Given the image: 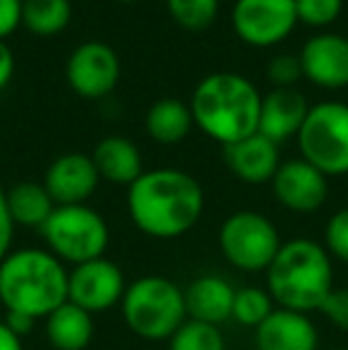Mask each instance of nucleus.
I'll return each instance as SVG.
<instances>
[{
  "label": "nucleus",
  "instance_id": "nucleus-21",
  "mask_svg": "<svg viewBox=\"0 0 348 350\" xmlns=\"http://www.w3.org/2000/svg\"><path fill=\"white\" fill-rule=\"evenodd\" d=\"M193 129V115L186 103L176 98H163L155 100L146 112V131L155 143L174 146L184 141Z\"/></svg>",
  "mask_w": 348,
  "mask_h": 350
},
{
  "label": "nucleus",
  "instance_id": "nucleus-13",
  "mask_svg": "<svg viewBox=\"0 0 348 350\" xmlns=\"http://www.w3.org/2000/svg\"><path fill=\"white\" fill-rule=\"evenodd\" d=\"M98 170L91 155L84 152H65L55 157L43 176L48 196L55 205H86V200L98 189Z\"/></svg>",
  "mask_w": 348,
  "mask_h": 350
},
{
  "label": "nucleus",
  "instance_id": "nucleus-24",
  "mask_svg": "<svg viewBox=\"0 0 348 350\" xmlns=\"http://www.w3.org/2000/svg\"><path fill=\"white\" fill-rule=\"evenodd\" d=\"M274 310V300L267 291L258 288V286H243V288L234 291V303H232V317L243 327L258 329L269 312Z\"/></svg>",
  "mask_w": 348,
  "mask_h": 350
},
{
  "label": "nucleus",
  "instance_id": "nucleus-5",
  "mask_svg": "<svg viewBox=\"0 0 348 350\" xmlns=\"http://www.w3.org/2000/svg\"><path fill=\"white\" fill-rule=\"evenodd\" d=\"M120 305L124 324L146 341H170L189 319L184 291L160 274L141 277L126 286Z\"/></svg>",
  "mask_w": 348,
  "mask_h": 350
},
{
  "label": "nucleus",
  "instance_id": "nucleus-15",
  "mask_svg": "<svg viewBox=\"0 0 348 350\" xmlns=\"http://www.w3.org/2000/svg\"><path fill=\"white\" fill-rule=\"evenodd\" d=\"M306 96L296 88H274L260 100V120H258V134L272 143H282L293 139L301 131L303 122L308 117Z\"/></svg>",
  "mask_w": 348,
  "mask_h": 350
},
{
  "label": "nucleus",
  "instance_id": "nucleus-22",
  "mask_svg": "<svg viewBox=\"0 0 348 350\" xmlns=\"http://www.w3.org/2000/svg\"><path fill=\"white\" fill-rule=\"evenodd\" d=\"M5 200H8V212L12 217L14 226H31V229H41L57 208L53 198L48 196L46 186L36 184V181H22L14 184L12 189L5 191Z\"/></svg>",
  "mask_w": 348,
  "mask_h": 350
},
{
  "label": "nucleus",
  "instance_id": "nucleus-12",
  "mask_svg": "<svg viewBox=\"0 0 348 350\" xmlns=\"http://www.w3.org/2000/svg\"><path fill=\"white\" fill-rule=\"evenodd\" d=\"M269 184H272L274 198L279 200V205L298 212V215H310V212L320 210L330 196L327 176L303 157L282 162Z\"/></svg>",
  "mask_w": 348,
  "mask_h": 350
},
{
  "label": "nucleus",
  "instance_id": "nucleus-4",
  "mask_svg": "<svg viewBox=\"0 0 348 350\" xmlns=\"http://www.w3.org/2000/svg\"><path fill=\"white\" fill-rule=\"evenodd\" d=\"M265 272L272 300H277L279 308L303 314L320 310L327 295L334 291L330 253L325 245L310 239H291L282 243Z\"/></svg>",
  "mask_w": 348,
  "mask_h": 350
},
{
  "label": "nucleus",
  "instance_id": "nucleus-14",
  "mask_svg": "<svg viewBox=\"0 0 348 350\" xmlns=\"http://www.w3.org/2000/svg\"><path fill=\"white\" fill-rule=\"evenodd\" d=\"M303 77L320 88L348 86V38L339 33H315L303 43Z\"/></svg>",
  "mask_w": 348,
  "mask_h": 350
},
{
  "label": "nucleus",
  "instance_id": "nucleus-37",
  "mask_svg": "<svg viewBox=\"0 0 348 350\" xmlns=\"http://www.w3.org/2000/svg\"><path fill=\"white\" fill-rule=\"evenodd\" d=\"M334 350H348V348H334Z\"/></svg>",
  "mask_w": 348,
  "mask_h": 350
},
{
  "label": "nucleus",
  "instance_id": "nucleus-7",
  "mask_svg": "<svg viewBox=\"0 0 348 350\" xmlns=\"http://www.w3.org/2000/svg\"><path fill=\"white\" fill-rule=\"evenodd\" d=\"M296 141L303 160L327 179L348 174V105L339 100L310 105Z\"/></svg>",
  "mask_w": 348,
  "mask_h": 350
},
{
  "label": "nucleus",
  "instance_id": "nucleus-1",
  "mask_svg": "<svg viewBox=\"0 0 348 350\" xmlns=\"http://www.w3.org/2000/svg\"><path fill=\"white\" fill-rule=\"evenodd\" d=\"M205 208L200 184L172 167L144 172L126 191V212L150 239L170 241L189 234Z\"/></svg>",
  "mask_w": 348,
  "mask_h": 350
},
{
  "label": "nucleus",
  "instance_id": "nucleus-30",
  "mask_svg": "<svg viewBox=\"0 0 348 350\" xmlns=\"http://www.w3.org/2000/svg\"><path fill=\"white\" fill-rule=\"evenodd\" d=\"M320 312L334 324L336 329L348 334V288H334L322 303Z\"/></svg>",
  "mask_w": 348,
  "mask_h": 350
},
{
  "label": "nucleus",
  "instance_id": "nucleus-33",
  "mask_svg": "<svg viewBox=\"0 0 348 350\" xmlns=\"http://www.w3.org/2000/svg\"><path fill=\"white\" fill-rule=\"evenodd\" d=\"M5 324H8L10 329H12L14 334H17L19 338L27 336V334H31L34 324H36V319L29 317V314H22V312H8L3 319Z\"/></svg>",
  "mask_w": 348,
  "mask_h": 350
},
{
  "label": "nucleus",
  "instance_id": "nucleus-34",
  "mask_svg": "<svg viewBox=\"0 0 348 350\" xmlns=\"http://www.w3.org/2000/svg\"><path fill=\"white\" fill-rule=\"evenodd\" d=\"M14 74V55L5 41H0V91L10 83Z\"/></svg>",
  "mask_w": 348,
  "mask_h": 350
},
{
  "label": "nucleus",
  "instance_id": "nucleus-35",
  "mask_svg": "<svg viewBox=\"0 0 348 350\" xmlns=\"http://www.w3.org/2000/svg\"><path fill=\"white\" fill-rule=\"evenodd\" d=\"M0 350H24L22 338L0 319Z\"/></svg>",
  "mask_w": 348,
  "mask_h": 350
},
{
  "label": "nucleus",
  "instance_id": "nucleus-11",
  "mask_svg": "<svg viewBox=\"0 0 348 350\" xmlns=\"http://www.w3.org/2000/svg\"><path fill=\"white\" fill-rule=\"evenodd\" d=\"M124 291V274L107 258L75 265V269L67 274V300L91 314L107 312L117 303H122Z\"/></svg>",
  "mask_w": 348,
  "mask_h": 350
},
{
  "label": "nucleus",
  "instance_id": "nucleus-27",
  "mask_svg": "<svg viewBox=\"0 0 348 350\" xmlns=\"http://www.w3.org/2000/svg\"><path fill=\"white\" fill-rule=\"evenodd\" d=\"M296 3V17L308 27H330L339 19L344 10V0H293Z\"/></svg>",
  "mask_w": 348,
  "mask_h": 350
},
{
  "label": "nucleus",
  "instance_id": "nucleus-28",
  "mask_svg": "<svg viewBox=\"0 0 348 350\" xmlns=\"http://www.w3.org/2000/svg\"><path fill=\"white\" fill-rule=\"evenodd\" d=\"M325 250L348 265V208L336 210L325 226Z\"/></svg>",
  "mask_w": 348,
  "mask_h": 350
},
{
  "label": "nucleus",
  "instance_id": "nucleus-6",
  "mask_svg": "<svg viewBox=\"0 0 348 350\" xmlns=\"http://www.w3.org/2000/svg\"><path fill=\"white\" fill-rule=\"evenodd\" d=\"M43 241L57 260L81 265L103 258L110 243V229L101 212L88 205H57L41 226Z\"/></svg>",
  "mask_w": 348,
  "mask_h": 350
},
{
  "label": "nucleus",
  "instance_id": "nucleus-26",
  "mask_svg": "<svg viewBox=\"0 0 348 350\" xmlns=\"http://www.w3.org/2000/svg\"><path fill=\"white\" fill-rule=\"evenodd\" d=\"M170 350H224V336L215 324L186 319L170 338Z\"/></svg>",
  "mask_w": 348,
  "mask_h": 350
},
{
  "label": "nucleus",
  "instance_id": "nucleus-3",
  "mask_svg": "<svg viewBox=\"0 0 348 350\" xmlns=\"http://www.w3.org/2000/svg\"><path fill=\"white\" fill-rule=\"evenodd\" d=\"M67 269L51 250L22 248L0 262V303L8 312L48 317L67 303Z\"/></svg>",
  "mask_w": 348,
  "mask_h": 350
},
{
  "label": "nucleus",
  "instance_id": "nucleus-19",
  "mask_svg": "<svg viewBox=\"0 0 348 350\" xmlns=\"http://www.w3.org/2000/svg\"><path fill=\"white\" fill-rule=\"evenodd\" d=\"M91 160L101 179L126 186V189L144 174V160H141L139 148L124 136H105L103 141H98L91 152Z\"/></svg>",
  "mask_w": 348,
  "mask_h": 350
},
{
  "label": "nucleus",
  "instance_id": "nucleus-25",
  "mask_svg": "<svg viewBox=\"0 0 348 350\" xmlns=\"http://www.w3.org/2000/svg\"><path fill=\"white\" fill-rule=\"evenodd\" d=\"M170 17L186 31H205L219 12V0H165Z\"/></svg>",
  "mask_w": 348,
  "mask_h": 350
},
{
  "label": "nucleus",
  "instance_id": "nucleus-36",
  "mask_svg": "<svg viewBox=\"0 0 348 350\" xmlns=\"http://www.w3.org/2000/svg\"><path fill=\"white\" fill-rule=\"evenodd\" d=\"M117 3H122V5H131V3H136V0H117Z\"/></svg>",
  "mask_w": 348,
  "mask_h": 350
},
{
  "label": "nucleus",
  "instance_id": "nucleus-10",
  "mask_svg": "<svg viewBox=\"0 0 348 350\" xmlns=\"http://www.w3.org/2000/svg\"><path fill=\"white\" fill-rule=\"evenodd\" d=\"M70 88L88 100H101L117 88L122 62L115 48L103 41H86L72 51L65 70Z\"/></svg>",
  "mask_w": 348,
  "mask_h": 350
},
{
  "label": "nucleus",
  "instance_id": "nucleus-32",
  "mask_svg": "<svg viewBox=\"0 0 348 350\" xmlns=\"http://www.w3.org/2000/svg\"><path fill=\"white\" fill-rule=\"evenodd\" d=\"M14 234V221L8 212V200H5V189L0 186V262L8 258L10 243H12Z\"/></svg>",
  "mask_w": 348,
  "mask_h": 350
},
{
  "label": "nucleus",
  "instance_id": "nucleus-23",
  "mask_svg": "<svg viewBox=\"0 0 348 350\" xmlns=\"http://www.w3.org/2000/svg\"><path fill=\"white\" fill-rule=\"evenodd\" d=\"M72 22L70 0H22V24L29 33L53 38Z\"/></svg>",
  "mask_w": 348,
  "mask_h": 350
},
{
  "label": "nucleus",
  "instance_id": "nucleus-20",
  "mask_svg": "<svg viewBox=\"0 0 348 350\" xmlns=\"http://www.w3.org/2000/svg\"><path fill=\"white\" fill-rule=\"evenodd\" d=\"M46 336L55 350H84L93 341V314L67 300L46 317Z\"/></svg>",
  "mask_w": 348,
  "mask_h": 350
},
{
  "label": "nucleus",
  "instance_id": "nucleus-31",
  "mask_svg": "<svg viewBox=\"0 0 348 350\" xmlns=\"http://www.w3.org/2000/svg\"><path fill=\"white\" fill-rule=\"evenodd\" d=\"M22 24V0H0V41L17 31Z\"/></svg>",
  "mask_w": 348,
  "mask_h": 350
},
{
  "label": "nucleus",
  "instance_id": "nucleus-18",
  "mask_svg": "<svg viewBox=\"0 0 348 350\" xmlns=\"http://www.w3.org/2000/svg\"><path fill=\"white\" fill-rule=\"evenodd\" d=\"M186 317L205 324H222L232 317L234 288L217 274H203L193 279L184 291Z\"/></svg>",
  "mask_w": 348,
  "mask_h": 350
},
{
  "label": "nucleus",
  "instance_id": "nucleus-2",
  "mask_svg": "<svg viewBox=\"0 0 348 350\" xmlns=\"http://www.w3.org/2000/svg\"><path fill=\"white\" fill-rule=\"evenodd\" d=\"M260 100L263 96L246 77L215 72L196 86L189 107L193 124L224 148L258 134Z\"/></svg>",
  "mask_w": 348,
  "mask_h": 350
},
{
  "label": "nucleus",
  "instance_id": "nucleus-8",
  "mask_svg": "<svg viewBox=\"0 0 348 350\" xmlns=\"http://www.w3.org/2000/svg\"><path fill=\"white\" fill-rule=\"evenodd\" d=\"M217 241L224 260L241 272H265L282 248L277 226L256 210L229 215L219 226Z\"/></svg>",
  "mask_w": 348,
  "mask_h": 350
},
{
  "label": "nucleus",
  "instance_id": "nucleus-17",
  "mask_svg": "<svg viewBox=\"0 0 348 350\" xmlns=\"http://www.w3.org/2000/svg\"><path fill=\"white\" fill-rule=\"evenodd\" d=\"M320 334L308 314L274 308L256 329L258 350H317Z\"/></svg>",
  "mask_w": 348,
  "mask_h": 350
},
{
  "label": "nucleus",
  "instance_id": "nucleus-29",
  "mask_svg": "<svg viewBox=\"0 0 348 350\" xmlns=\"http://www.w3.org/2000/svg\"><path fill=\"white\" fill-rule=\"evenodd\" d=\"M267 79L274 83V88H293V83L303 77V67H301V57L298 55H274L267 62Z\"/></svg>",
  "mask_w": 348,
  "mask_h": 350
},
{
  "label": "nucleus",
  "instance_id": "nucleus-16",
  "mask_svg": "<svg viewBox=\"0 0 348 350\" xmlns=\"http://www.w3.org/2000/svg\"><path fill=\"white\" fill-rule=\"evenodd\" d=\"M222 152L224 165L232 170V174L251 186L272 181V176L277 174L279 165H282L277 143L265 139L263 134H253L237 143H229L222 148Z\"/></svg>",
  "mask_w": 348,
  "mask_h": 350
},
{
  "label": "nucleus",
  "instance_id": "nucleus-9",
  "mask_svg": "<svg viewBox=\"0 0 348 350\" xmlns=\"http://www.w3.org/2000/svg\"><path fill=\"white\" fill-rule=\"evenodd\" d=\"M237 36L253 48H272L286 41L298 24L293 0H237L232 10Z\"/></svg>",
  "mask_w": 348,
  "mask_h": 350
}]
</instances>
